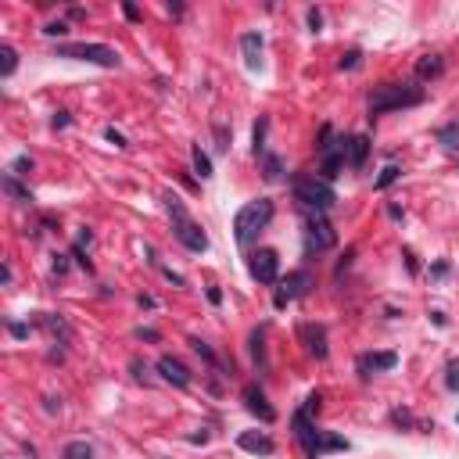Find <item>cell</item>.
<instances>
[{
	"label": "cell",
	"mask_w": 459,
	"mask_h": 459,
	"mask_svg": "<svg viewBox=\"0 0 459 459\" xmlns=\"http://www.w3.org/2000/svg\"><path fill=\"white\" fill-rule=\"evenodd\" d=\"M320 402H323V395L320 391H312L309 399H305V406L295 413V438L302 442V449H305V456L309 459H320V456H327V452H345L348 449V442L341 434H330V431H320L316 424L309 420L312 413H320Z\"/></svg>",
	"instance_id": "cell-1"
},
{
	"label": "cell",
	"mask_w": 459,
	"mask_h": 459,
	"mask_svg": "<svg viewBox=\"0 0 459 459\" xmlns=\"http://www.w3.org/2000/svg\"><path fill=\"white\" fill-rule=\"evenodd\" d=\"M424 87L416 83H381L373 87L370 97H366V108H370V119L373 115H384V112H402V108H416L424 104Z\"/></svg>",
	"instance_id": "cell-2"
},
{
	"label": "cell",
	"mask_w": 459,
	"mask_h": 459,
	"mask_svg": "<svg viewBox=\"0 0 459 459\" xmlns=\"http://www.w3.org/2000/svg\"><path fill=\"white\" fill-rule=\"evenodd\" d=\"M162 201H165V212H169V219H173V234H176V241L187 248V252H194V255L208 252V234L201 230V223L191 219L187 205H183L176 194H165Z\"/></svg>",
	"instance_id": "cell-3"
},
{
	"label": "cell",
	"mask_w": 459,
	"mask_h": 459,
	"mask_svg": "<svg viewBox=\"0 0 459 459\" xmlns=\"http://www.w3.org/2000/svg\"><path fill=\"white\" fill-rule=\"evenodd\" d=\"M273 201L269 198H255V201H248L241 212L234 216V237H237V244L241 248H248V244H255L259 241V234L273 223Z\"/></svg>",
	"instance_id": "cell-4"
},
{
	"label": "cell",
	"mask_w": 459,
	"mask_h": 459,
	"mask_svg": "<svg viewBox=\"0 0 459 459\" xmlns=\"http://www.w3.org/2000/svg\"><path fill=\"white\" fill-rule=\"evenodd\" d=\"M291 194H295L298 205L312 208V212H327V208L338 205V191L316 173H298L291 180Z\"/></svg>",
	"instance_id": "cell-5"
},
{
	"label": "cell",
	"mask_w": 459,
	"mask_h": 459,
	"mask_svg": "<svg viewBox=\"0 0 459 459\" xmlns=\"http://www.w3.org/2000/svg\"><path fill=\"white\" fill-rule=\"evenodd\" d=\"M54 58H69V61H87L97 69H119L122 58L119 51H112L108 44H58Z\"/></svg>",
	"instance_id": "cell-6"
},
{
	"label": "cell",
	"mask_w": 459,
	"mask_h": 459,
	"mask_svg": "<svg viewBox=\"0 0 459 459\" xmlns=\"http://www.w3.org/2000/svg\"><path fill=\"white\" fill-rule=\"evenodd\" d=\"M312 287H316V277H312L309 269H298V273H287V280L280 284V291L273 295V305H277V309H284L287 302H298V298H305Z\"/></svg>",
	"instance_id": "cell-7"
},
{
	"label": "cell",
	"mask_w": 459,
	"mask_h": 459,
	"mask_svg": "<svg viewBox=\"0 0 459 459\" xmlns=\"http://www.w3.org/2000/svg\"><path fill=\"white\" fill-rule=\"evenodd\" d=\"M248 273H252L259 284H277L280 277V255L273 248H259V252L248 255Z\"/></svg>",
	"instance_id": "cell-8"
},
{
	"label": "cell",
	"mask_w": 459,
	"mask_h": 459,
	"mask_svg": "<svg viewBox=\"0 0 459 459\" xmlns=\"http://www.w3.org/2000/svg\"><path fill=\"white\" fill-rule=\"evenodd\" d=\"M305 237H309V252H330V248L338 244V234H334V226L323 219V212L305 219Z\"/></svg>",
	"instance_id": "cell-9"
},
{
	"label": "cell",
	"mask_w": 459,
	"mask_h": 459,
	"mask_svg": "<svg viewBox=\"0 0 459 459\" xmlns=\"http://www.w3.org/2000/svg\"><path fill=\"white\" fill-rule=\"evenodd\" d=\"M244 409L252 413V416H259L262 424H273V420H277V409L269 406L266 391H262L259 384H248V388H244Z\"/></svg>",
	"instance_id": "cell-10"
},
{
	"label": "cell",
	"mask_w": 459,
	"mask_h": 459,
	"mask_svg": "<svg viewBox=\"0 0 459 459\" xmlns=\"http://www.w3.org/2000/svg\"><path fill=\"white\" fill-rule=\"evenodd\" d=\"M158 373H162V381L173 384V388H191V370H187L176 356H162L158 359Z\"/></svg>",
	"instance_id": "cell-11"
},
{
	"label": "cell",
	"mask_w": 459,
	"mask_h": 459,
	"mask_svg": "<svg viewBox=\"0 0 459 459\" xmlns=\"http://www.w3.org/2000/svg\"><path fill=\"white\" fill-rule=\"evenodd\" d=\"M359 373L363 377H370V373H384V370H395L399 366V356L395 352H366V356H359Z\"/></svg>",
	"instance_id": "cell-12"
},
{
	"label": "cell",
	"mask_w": 459,
	"mask_h": 459,
	"mask_svg": "<svg viewBox=\"0 0 459 459\" xmlns=\"http://www.w3.org/2000/svg\"><path fill=\"white\" fill-rule=\"evenodd\" d=\"M237 445L244 449V452H252V456H273L277 452V442L269 434H262V431H244L241 438H237Z\"/></svg>",
	"instance_id": "cell-13"
},
{
	"label": "cell",
	"mask_w": 459,
	"mask_h": 459,
	"mask_svg": "<svg viewBox=\"0 0 459 459\" xmlns=\"http://www.w3.org/2000/svg\"><path fill=\"white\" fill-rule=\"evenodd\" d=\"M302 338H305V348H309V356H316V359H327V327L323 323H305L302 327Z\"/></svg>",
	"instance_id": "cell-14"
},
{
	"label": "cell",
	"mask_w": 459,
	"mask_h": 459,
	"mask_svg": "<svg viewBox=\"0 0 459 459\" xmlns=\"http://www.w3.org/2000/svg\"><path fill=\"white\" fill-rule=\"evenodd\" d=\"M262 36L259 33H244L241 36V54H244V65L252 69V72H259L262 69Z\"/></svg>",
	"instance_id": "cell-15"
},
{
	"label": "cell",
	"mask_w": 459,
	"mask_h": 459,
	"mask_svg": "<svg viewBox=\"0 0 459 459\" xmlns=\"http://www.w3.org/2000/svg\"><path fill=\"white\" fill-rule=\"evenodd\" d=\"M366 155H370V137H363V133L348 137V155H345V162L352 165V169H363Z\"/></svg>",
	"instance_id": "cell-16"
},
{
	"label": "cell",
	"mask_w": 459,
	"mask_h": 459,
	"mask_svg": "<svg viewBox=\"0 0 459 459\" xmlns=\"http://www.w3.org/2000/svg\"><path fill=\"white\" fill-rule=\"evenodd\" d=\"M0 187H4V194H8L11 201H18V205H33L29 187L18 183V180H15V173H4V176H0Z\"/></svg>",
	"instance_id": "cell-17"
},
{
	"label": "cell",
	"mask_w": 459,
	"mask_h": 459,
	"mask_svg": "<svg viewBox=\"0 0 459 459\" xmlns=\"http://www.w3.org/2000/svg\"><path fill=\"white\" fill-rule=\"evenodd\" d=\"M248 345H252V359H255L259 373H266V370H269V356H266V327L252 330V338H248Z\"/></svg>",
	"instance_id": "cell-18"
},
{
	"label": "cell",
	"mask_w": 459,
	"mask_h": 459,
	"mask_svg": "<svg viewBox=\"0 0 459 459\" xmlns=\"http://www.w3.org/2000/svg\"><path fill=\"white\" fill-rule=\"evenodd\" d=\"M442 72H445V58H438V54H427L416 61V76L420 79H438Z\"/></svg>",
	"instance_id": "cell-19"
},
{
	"label": "cell",
	"mask_w": 459,
	"mask_h": 459,
	"mask_svg": "<svg viewBox=\"0 0 459 459\" xmlns=\"http://www.w3.org/2000/svg\"><path fill=\"white\" fill-rule=\"evenodd\" d=\"M61 459H97V456H94V445L90 442L76 438V442H69L65 449H61Z\"/></svg>",
	"instance_id": "cell-20"
},
{
	"label": "cell",
	"mask_w": 459,
	"mask_h": 459,
	"mask_svg": "<svg viewBox=\"0 0 459 459\" xmlns=\"http://www.w3.org/2000/svg\"><path fill=\"white\" fill-rule=\"evenodd\" d=\"M191 162H194V173H198L201 180H212V176H216V173H212V158L201 151V144H194V148H191Z\"/></svg>",
	"instance_id": "cell-21"
},
{
	"label": "cell",
	"mask_w": 459,
	"mask_h": 459,
	"mask_svg": "<svg viewBox=\"0 0 459 459\" xmlns=\"http://www.w3.org/2000/svg\"><path fill=\"white\" fill-rule=\"evenodd\" d=\"M262 176H266V180H273V183L284 180V162H280L277 155H269V151H266V155H262Z\"/></svg>",
	"instance_id": "cell-22"
},
{
	"label": "cell",
	"mask_w": 459,
	"mask_h": 459,
	"mask_svg": "<svg viewBox=\"0 0 459 459\" xmlns=\"http://www.w3.org/2000/svg\"><path fill=\"white\" fill-rule=\"evenodd\" d=\"M438 140H442L445 151H459V122H449V126L438 130Z\"/></svg>",
	"instance_id": "cell-23"
},
{
	"label": "cell",
	"mask_w": 459,
	"mask_h": 459,
	"mask_svg": "<svg viewBox=\"0 0 459 459\" xmlns=\"http://www.w3.org/2000/svg\"><path fill=\"white\" fill-rule=\"evenodd\" d=\"M18 69V54H15V47H0V76H11Z\"/></svg>",
	"instance_id": "cell-24"
},
{
	"label": "cell",
	"mask_w": 459,
	"mask_h": 459,
	"mask_svg": "<svg viewBox=\"0 0 459 459\" xmlns=\"http://www.w3.org/2000/svg\"><path fill=\"white\" fill-rule=\"evenodd\" d=\"M266 130H269V119L262 115V119H259V126H255V137H252V151H255L259 158L266 155Z\"/></svg>",
	"instance_id": "cell-25"
},
{
	"label": "cell",
	"mask_w": 459,
	"mask_h": 459,
	"mask_svg": "<svg viewBox=\"0 0 459 459\" xmlns=\"http://www.w3.org/2000/svg\"><path fill=\"white\" fill-rule=\"evenodd\" d=\"M402 176V169H399V165H388V169L377 176V183H373V191H388V187L395 183V180H399Z\"/></svg>",
	"instance_id": "cell-26"
},
{
	"label": "cell",
	"mask_w": 459,
	"mask_h": 459,
	"mask_svg": "<svg viewBox=\"0 0 459 459\" xmlns=\"http://www.w3.org/2000/svg\"><path fill=\"white\" fill-rule=\"evenodd\" d=\"M191 348H194V352H198V356H201V359H205L208 366H212V370H219V359H216V352H212V348H208V345H205L201 338H194V341H191Z\"/></svg>",
	"instance_id": "cell-27"
},
{
	"label": "cell",
	"mask_w": 459,
	"mask_h": 459,
	"mask_svg": "<svg viewBox=\"0 0 459 459\" xmlns=\"http://www.w3.org/2000/svg\"><path fill=\"white\" fill-rule=\"evenodd\" d=\"M391 424H395V427L413 431V427H416V416H413L409 409H391Z\"/></svg>",
	"instance_id": "cell-28"
},
{
	"label": "cell",
	"mask_w": 459,
	"mask_h": 459,
	"mask_svg": "<svg viewBox=\"0 0 459 459\" xmlns=\"http://www.w3.org/2000/svg\"><path fill=\"white\" fill-rule=\"evenodd\" d=\"M445 388L449 391H459V359H449L445 363Z\"/></svg>",
	"instance_id": "cell-29"
},
{
	"label": "cell",
	"mask_w": 459,
	"mask_h": 459,
	"mask_svg": "<svg viewBox=\"0 0 459 459\" xmlns=\"http://www.w3.org/2000/svg\"><path fill=\"white\" fill-rule=\"evenodd\" d=\"M359 65H363V51H348V54L341 58V69H345V72L359 69Z\"/></svg>",
	"instance_id": "cell-30"
},
{
	"label": "cell",
	"mask_w": 459,
	"mask_h": 459,
	"mask_svg": "<svg viewBox=\"0 0 459 459\" xmlns=\"http://www.w3.org/2000/svg\"><path fill=\"white\" fill-rule=\"evenodd\" d=\"M104 140H108V144H115L119 151H126V148H130V144H126V137H122L115 126H108V130H104Z\"/></svg>",
	"instance_id": "cell-31"
},
{
	"label": "cell",
	"mask_w": 459,
	"mask_h": 459,
	"mask_svg": "<svg viewBox=\"0 0 459 459\" xmlns=\"http://www.w3.org/2000/svg\"><path fill=\"white\" fill-rule=\"evenodd\" d=\"M216 133V151H230V130L226 126H212Z\"/></svg>",
	"instance_id": "cell-32"
},
{
	"label": "cell",
	"mask_w": 459,
	"mask_h": 459,
	"mask_svg": "<svg viewBox=\"0 0 459 459\" xmlns=\"http://www.w3.org/2000/svg\"><path fill=\"white\" fill-rule=\"evenodd\" d=\"M305 18H309V33H320V29H323V15H320V8H309Z\"/></svg>",
	"instance_id": "cell-33"
},
{
	"label": "cell",
	"mask_w": 459,
	"mask_h": 459,
	"mask_svg": "<svg viewBox=\"0 0 459 459\" xmlns=\"http://www.w3.org/2000/svg\"><path fill=\"white\" fill-rule=\"evenodd\" d=\"M11 173H15V176H29V173H33V158H26V155H22V158H15Z\"/></svg>",
	"instance_id": "cell-34"
},
{
	"label": "cell",
	"mask_w": 459,
	"mask_h": 459,
	"mask_svg": "<svg viewBox=\"0 0 459 459\" xmlns=\"http://www.w3.org/2000/svg\"><path fill=\"white\" fill-rule=\"evenodd\" d=\"M51 126H54V130H65V126H72V115H69V112H54Z\"/></svg>",
	"instance_id": "cell-35"
},
{
	"label": "cell",
	"mask_w": 459,
	"mask_h": 459,
	"mask_svg": "<svg viewBox=\"0 0 459 459\" xmlns=\"http://www.w3.org/2000/svg\"><path fill=\"white\" fill-rule=\"evenodd\" d=\"M137 338H140V341H158L162 334H158L155 327H137Z\"/></svg>",
	"instance_id": "cell-36"
},
{
	"label": "cell",
	"mask_w": 459,
	"mask_h": 459,
	"mask_svg": "<svg viewBox=\"0 0 459 459\" xmlns=\"http://www.w3.org/2000/svg\"><path fill=\"white\" fill-rule=\"evenodd\" d=\"M130 370H133V377H137V381H148V363L133 359V363H130Z\"/></svg>",
	"instance_id": "cell-37"
},
{
	"label": "cell",
	"mask_w": 459,
	"mask_h": 459,
	"mask_svg": "<svg viewBox=\"0 0 459 459\" xmlns=\"http://www.w3.org/2000/svg\"><path fill=\"white\" fill-rule=\"evenodd\" d=\"M8 330H11V338H29V327H26V323H15V320H11Z\"/></svg>",
	"instance_id": "cell-38"
},
{
	"label": "cell",
	"mask_w": 459,
	"mask_h": 459,
	"mask_svg": "<svg viewBox=\"0 0 459 459\" xmlns=\"http://www.w3.org/2000/svg\"><path fill=\"white\" fill-rule=\"evenodd\" d=\"M44 33H47V36H65L69 26H65V22H51V26H44Z\"/></svg>",
	"instance_id": "cell-39"
},
{
	"label": "cell",
	"mask_w": 459,
	"mask_h": 459,
	"mask_svg": "<svg viewBox=\"0 0 459 459\" xmlns=\"http://www.w3.org/2000/svg\"><path fill=\"white\" fill-rule=\"evenodd\" d=\"M445 273H449V262H434V266H431V277H434V280H442Z\"/></svg>",
	"instance_id": "cell-40"
},
{
	"label": "cell",
	"mask_w": 459,
	"mask_h": 459,
	"mask_svg": "<svg viewBox=\"0 0 459 459\" xmlns=\"http://www.w3.org/2000/svg\"><path fill=\"white\" fill-rule=\"evenodd\" d=\"M122 15H126V18H130V22H137V18H140V11H137V4H130V0H126V4H122Z\"/></svg>",
	"instance_id": "cell-41"
},
{
	"label": "cell",
	"mask_w": 459,
	"mask_h": 459,
	"mask_svg": "<svg viewBox=\"0 0 459 459\" xmlns=\"http://www.w3.org/2000/svg\"><path fill=\"white\" fill-rule=\"evenodd\" d=\"M0 280H4V287H11V280H15V273H11L8 262H4V269H0Z\"/></svg>",
	"instance_id": "cell-42"
},
{
	"label": "cell",
	"mask_w": 459,
	"mask_h": 459,
	"mask_svg": "<svg viewBox=\"0 0 459 459\" xmlns=\"http://www.w3.org/2000/svg\"><path fill=\"white\" fill-rule=\"evenodd\" d=\"M54 273H58V277H65V273H69V262H65V255H61V259L54 262Z\"/></svg>",
	"instance_id": "cell-43"
},
{
	"label": "cell",
	"mask_w": 459,
	"mask_h": 459,
	"mask_svg": "<svg viewBox=\"0 0 459 459\" xmlns=\"http://www.w3.org/2000/svg\"><path fill=\"white\" fill-rule=\"evenodd\" d=\"M208 302L219 305V302H223V291H219V287H208Z\"/></svg>",
	"instance_id": "cell-44"
},
{
	"label": "cell",
	"mask_w": 459,
	"mask_h": 459,
	"mask_svg": "<svg viewBox=\"0 0 459 459\" xmlns=\"http://www.w3.org/2000/svg\"><path fill=\"white\" fill-rule=\"evenodd\" d=\"M155 305H158V302H155L151 295H140V309H155Z\"/></svg>",
	"instance_id": "cell-45"
}]
</instances>
